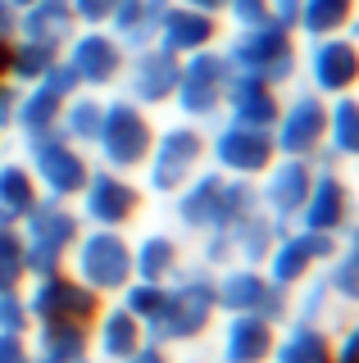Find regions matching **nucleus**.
<instances>
[{
    "label": "nucleus",
    "mask_w": 359,
    "mask_h": 363,
    "mask_svg": "<svg viewBox=\"0 0 359 363\" xmlns=\"http://www.w3.org/2000/svg\"><path fill=\"white\" fill-rule=\"evenodd\" d=\"M300 68L309 77V91L319 96H350L359 86V45L336 32V37H314L300 55Z\"/></svg>",
    "instance_id": "nucleus-14"
},
{
    "label": "nucleus",
    "mask_w": 359,
    "mask_h": 363,
    "mask_svg": "<svg viewBox=\"0 0 359 363\" xmlns=\"http://www.w3.org/2000/svg\"><path fill=\"white\" fill-rule=\"evenodd\" d=\"M173 0H118L114 14H109L105 28L128 45V50H141V45H155V32H160V18Z\"/></svg>",
    "instance_id": "nucleus-27"
},
{
    "label": "nucleus",
    "mask_w": 359,
    "mask_h": 363,
    "mask_svg": "<svg viewBox=\"0 0 359 363\" xmlns=\"http://www.w3.org/2000/svg\"><path fill=\"white\" fill-rule=\"evenodd\" d=\"M177 268H182V245L168 232H145L137 245H132V277L141 281H173Z\"/></svg>",
    "instance_id": "nucleus-28"
},
{
    "label": "nucleus",
    "mask_w": 359,
    "mask_h": 363,
    "mask_svg": "<svg viewBox=\"0 0 359 363\" xmlns=\"http://www.w3.org/2000/svg\"><path fill=\"white\" fill-rule=\"evenodd\" d=\"M23 145H28V159H23V164L32 168L41 196L77 200V191H82L87 177H92V164H87L82 145H73L60 128L32 132V136H23Z\"/></svg>",
    "instance_id": "nucleus-6"
},
{
    "label": "nucleus",
    "mask_w": 359,
    "mask_h": 363,
    "mask_svg": "<svg viewBox=\"0 0 359 363\" xmlns=\"http://www.w3.org/2000/svg\"><path fill=\"white\" fill-rule=\"evenodd\" d=\"M41 200V186L23 159H0V223H18Z\"/></svg>",
    "instance_id": "nucleus-32"
},
{
    "label": "nucleus",
    "mask_w": 359,
    "mask_h": 363,
    "mask_svg": "<svg viewBox=\"0 0 359 363\" xmlns=\"http://www.w3.org/2000/svg\"><path fill=\"white\" fill-rule=\"evenodd\" d=\"M232 73H250V77H264L268 86L282 91L291 77L300 73V50H296V32L277 18H264V23H250V28H237L223 45Z\"/></svg>",
    "instance_id": "nucleus-2"
},
{
    "label": "nucleus",
    "mask_w": 359,
    "mask_h": 363,
    "mask_svg": "<svg viewBox=\"0 0 359 363\" xmlns=\"http://www.w3.org/2000/svg\"><path fill=\"white\" fill-rule=\"evenodd\" d=\"M18 96H23V86H18V82H9V77H0V132H5V128H14Z\"/></svg>",
    "instance_id": "nucleus-45"
},
{
    "label": "nucleus",
    "mask_w": 359,
    "mask_h": 363,
    "mask_svg": "<svg viewBox=\"0 0 359 363\" xmlns=\"http://www.w3.org/2000/svg\"><path fill=\"white\" fill-rule=\"evenodd\" d=\"M223 177L228 173H219V168H200L182 191H173V218L182 232L205 236L223 227Z\"/></svg>",
    "instance_id": "nucleus-19"
},
{
    "label": "nucleus",
    "mask_w": 359,
    "mask_h": 363,
    "mask_svg": "<svg viewBox=\"0 0 359 363\" xmlns=\"http://www.w3.org/2000/svg\"><path fill=\"white\" fill-rule=\"evenodd\" d=\"M60 55H64V50H55V45L14 37V41H9V68H5V77H9V82H18V86H32L55 60H60Z\"/></svg>",
    "instance_id": "nucleus-37"
},
{
    "label": "nucleus",
    "mask_w": 359,
    "mask_h": 363,
    "mask_svg": "<svg viewBox=\"0 0 359 363\" xmlns=\"http://www.w3.org/2000/svg\"><path fill=\"white\" fill-rule=\"evenodd\" d=\"M155 145V123L137 100L118 96L105 100V118L96 132V150H100V168H114V173H137L145 164Z\"/></svg>",
    "instance_id": "nucleus-5"
},
{
    "label": "nucleus",
    "mask_w": 359,
    "mask_h": 363,
    "mask_svg": "<svg viewBox=\"0 0 359 363\" xmlns=\"http://www.w3.org/2000/svg\"><path fill=\"white\" fill-rule=\"evenodd\" d=\"M346 241H336V255L328 259V286L336 300L359 304V223L346 227Z\"/></svg>",
    "instance_id": "nucleus-35"
},
{
    "label": "nucleus",
    "mask_w": 359,
    "mask_h": 363,
    "mask_svg": "<svg viewBox=\"0 0 359 363\" xmlns=\"http://www.w3.org/2000/svg\"><path fill=\"white\" fill-rule=\"evenodd\" d=\"M32 363H60V359H46V354H32Z\"/></svg>",
    "instance_id": "nucleus-51"
},
{
    "label": "nucleus",
    "mask_w": 359,
    "mask_h": 363,
    "mask_svg": "<svg viewBox=\"0 0 359 363\" xmlns=\"http://www.w3.org/2000/svg\"><path fill=\"white\" fill-rule=\"evenodd\" d=\"M336 241L341 236H328V232H305V227H296V232H287L277 236V245L268 250V259H264V272L277 281V286H300V281L309 277V272H319L328 259L336 255Z\"/></svg>",
    "instance_id": "nucleus-12"
},
{
    "label": "nucleus",
    "mask_w": 359,
    "mask_h": 363,
    "mask_svg": "<svg viewBox=\"0 0 359 363\" xmlns=\"http://www.w3.org/2000/svg\"><path fill=\"white\" fill-rule=\"evenodd\" d=\"M28 309H32V327L37 323H82L92 327V318L100 313V295L87 291L73 272H50V277H32L28 291Z\"/></svg>",
    "instance_id": "nucleus-10"
},
{
    "label": "nucleus",
    "mask_w": 359,
    "mask_h": 363,
    "mask_svg": "<svg viewBox=\"0 0 359 363\" xmlns=\"http://www.w3.org/2000/svg\"><path fill=\"white\" fill-rule=\"evenodd\" d=\"M64 60L77 73L82 91H109L128 68V45L109 28H77L64 45Z\"/></svg>",
    "instance_id": "nucleus-9"
},
{
    "label": "nucleus",
    "mask_w": 359,
    "mask_h": 363,
    "mask_svg": "<svg viewBox=\"0 0 359 363\" xmlns=\"http://www.w3.org/2000/svg\"><path fill=\"white\" fill-rule=\"evenodd\" d=\"M123 363H173V359H168V350H164V345L145 340V345L137 350V354H132V359H123Z\"/></svg>",
    "instance_id": "nucleus-48"
},
{
    "label": "nucleus",
    "mask_w": 359,
    "mask_h": 363,
    "mask_svg": "<svg viewBox=\"0 0 359 363\" xmlns=\"http://www.w3.org/2000/svg\"><path fill=\"white\" fill-rule=\"evenodd\" d=\"M69 259H73V277L87 291H96L100 300L118 295L132 281V241L123 236V227H82Z\"/></svg>",
    "instance_id": "nucleus-3"
},
{
    "label": "nucleus",
    "mask_w": 359,
    "mask_h": 363,
    "mask_svg": "<svg viewBox=\"0 0 359 363\" xmlns=\"http://www.w3.org/2000/svg\"><path fill=\"white\" fill-rule=\"evenodd\" d=\"M205 150H209V136L200 132V123H173V128L155 132V145L150 155H145V186L155 191V196H173V191H182L187 182L200 173V164H205Z\"/></svg>",
    "instance_id": "nucleus-4"
},
{
    "label": "nucleus",
    "mask_w": 359,
    "mask_h": 363,
    "mask_svg": "<svg viewBox=\"0 0 359 363\" xmlns=\"http://www.w3.org/2000/svg\"><path fill=\"white\" fill-rule=\"evenodd\" d=\"M92 350L105 363H123V359H132L137 350L145 345V327H141V318L137 313H128L123 304H109V309H100L92 318Z\"/></svg>",
    "instance_id": "nucleus-24"
},
{
    "label": "nucleus",
    "mask_w": 359,
    "mask_h": 363,
    "mask_svg": "<svg viewBox=\"0 0 359 363\" xmlns=\"http://www.w3.org/2000/svg\"><path fill=\"white\" fill-rule=\"evenodd\" d=\"M323 136H328V100L319 91H296L291 100H282V113L273 123L277 155L314 159L323 150Z\"/></svg>",
    "instance_id": "nucleus-13"
},
{
    "label": "nucleus",
    "mask_w": 359,
    "mask_h": 363,
    "mask_svg": "<svg viewBox=\"0 0 359 363\" xmlns=\"http://www.w3.org/2000/svg\"><path fill=\"white\" fill-rule=\"evenodd\" d=\"M268 363H332V336L323 332V323L287 318L277 340H273Z\"/></svg>",
    "instance_id": "nucleus-25"
},
{
    "label": "nucleus",
    "mask_w": 359,
    "mask_h": 363,
    "mask_svg": "<svg viewBox=\"0 0 359 363\" xmlns=\"http://www.w3.org/2000/svg\"><path fill=\"white\" fill-rule=\"evenodd\" d=\"M18 37V5L14 0H0V41Z\"/></svg>",
    "instance_id": "nucleus-47"
},
{
    "label": "nucleus",
    "mask_w": 359,
    "mask_h": 363,
    "mask_svg": "<svg viewBox=\"0 0 359 363\" xmlns=\"http://www.w3.org/2000/svg\"><path fill=\"white\" fill-rule=\"evenodd\" d=\"M0 332H9V336L32 332V309H28L23 291H0Z\"/></svg>",
    "instance_id": "nucleus-41"
},
{
    "label": "nucleus",
    "mask_w": 359,
    "mask_h": 363,
    "mask_svg": "<svg viewBox=\"0 0 359 363\" xmlns=\"http://www.w3.org/2000/svg\"><path fill=\"white\" fill-rule=\"evenodd\" d=\"M273 340H277V327L268 323V318H260V313H228L219 359L223 363H268Z\"/></svg>",
    "instance_id": "nucleus-23"
},
{
    "label": "nucleus",
    "mask_w": 359,
    "mask_h": 363,
    "mask_svg": "<svg viewBox=\"0 0 359 363\" xmlns=\"http://www.w3.org/2000/svg\"><path fill=\"white\" fill-rule=\"evenodd\" d=\"M214 300H219V313H260L273 327H282L291 318V291L277 286L255 264H228L223 268L214 277Z\"/></svg>",
    "instance_id": "nucleus-8"
},
{
    "label": "nucleus",
    "mask_w": 359,
    "mask_h": 363,
    "mask_svg": "<svg viewBox=\"0 0 359 363\" xmlns=\"http://www.w3.org/2000/svg\"><path fill=\"white\" fill-rule=\"evenodd\" d=\"M223 109H228V118H232V123H245V128H264V132H273L277 113H282V91L268 86L264 77L232 73L228 96H223Z\"/></svg>",
    "instance_id": "nucleus-22"
},
{
    "label": "nucleus",
    "mask_w": 359,
    "mask_h": 363,
    "mask_svg": "<svg viewBox=\"0 0 359 363\" xmlns=\"http://www.w3.org/2000/svg\"><path fill=\"white\" fill-rule=\"evenodd\" d=\"M223 14H232L237 28H250V23L273 18V9H268V0H223Z\"/></svg>",
    "instance_id": "nucleus-43"
},
{
    "label": "nucleus",
    "mask_w": 359,
    "mask_h": 363,
    "mask_svg": "<svg viewBox=\"0 0 359 363\" xmlns=\"http://www.w3.org/2000/svg\"><path fill=\"white\" fill-rule=\"evenodd\" d=\"M359 14V0H300L296 9V23H291V32H300V37H336V32L350 28V18Z\"/></svg>",
    "instance_id": "nucleus-30"
},
{
    "label": "nucleus",
    "mask_w": 359,
    "mask_h": 363,
    "mask_svg": "<svg viewBox=\"0 0 359 363\" xmlns=\"http://www.w3.org/2000/svg\"><path fill=\"white\" fill-rule=\"evenodd\" d=\"M355 45H359V41H355Z\"/></svg>",
    "instance_id": "nucleus-54"
},
{
    "label": "nucleus",
    "mask_w": 359,
    "mask_h": 363,
    "mask_svg": "<svg viewBox=\"0 0 359 363\" xmlns=\"http://www.w3.org/2000/svg\"><path fill=\"white\" fill-rule=\"evenodd\" d=\"M32 345L46 359L87 363V354H92V332H87L82 323H37L32 327Z\"/></svg>",
    "instance_id": "nucleus-31"
},
{
    "label": "nucleus",
    "mask_w": 359,
    "mask_h": 363,
    "mask_svg": "<svg viewBox=\"0 0 359 363\" xmlns=\"http://www.w3.org/2000/svg\"><path fill=\"white\" fill-rule=\"evenodd\" d=\"M228 232H232V255H237V264H255V268H260L264 259H268V250L277 245V236L287 232V223H277L273 213L255 209L250 218L232 223Z\"/></svg>",
    "instance_id": "nucleus-29"
},
{
    "label": "nucleus",
    "mask_w": 359,
    "mask_h": 363,
    "mask_svg": "<svg viewBox=\"0 0 359 363\" xmlns=\"http://www.w3.org/2000/svg\"><path fill=\"white\" fill-rule=\"evenodd\" d=\"M177 68H182L177 55L160 50V45H141V50H128V68H123L118 82L128 86V100H137L141 109H155L173 100Z\"/></svg>",
    "instance_id": "nucleus-17"
},
{
    "label": "nucleus",
    "mask_w": 359,
    "mask_h": 363,
    "mask_svg": "<svg viewBox=\"0 0 359 363\" xmlns=\"http://www.w3.org/2000/svg\"><path fill=\"white\" fill-rule=\"evenodd\" d=\"M60 109H64V96L60 91H50L46 82H32L23 86V96H18V113H14V128L32 136V132H46L60 123Z\"/></svg>",
    "instance_id": "nucleus-36"
},
{
    "label": "nucleus",
    "mask_w": 359,
    "mask_h": 363,
    "mask_svg": "<svg viewBox=\"0 0 359 363\" xmlns=\"http://www.w3.org/2000/svg\"><path fill=\"white\" fill-rule=\"evenodd\" d=\"M232 82V64L223 55V45H209V50L187 55L182 68H177V91L168 105H177L187 123H209L223 113V96H228Z\"/></svg>",
    "instance_id": "nucleus-7"
},
{
    "label": "nucleus",
    "mask_w": 359,
    "mask_h": 363,
    "mask_svg": "<svg viewBox=\"0 0 359 363\" xmlns=\"http://www.w3.org/2000/svg\"><path fill=\"white\" fill-rule=\"evenodd\" d=\"M14 5H18V9H23V5H32V0H14Z\"/></svg>",
    "instance_id": "nucleus-52"
},
{
    "label": "nucleus",
    "mask_w": 359,
    "mask_h": 363,
    "mask_svg": "<svg viewBox=\"0 0 359 363\" xmlns=\"http://www.w3.org/2000/svg\"><path fill=\"white\" fill-rule=\"evenodd\" d=\"M296 223L305 227V232L341 236L346 227L355 223V196H350V182L336 173V168H314L309 196H305V204H300Z\"/></svg>",
    "instance_id": "nucleus-16"
},
{
    "label": "nucleus",
    "mask_w": 359,
    "mask_h": 363,
    "mask_svg": "<svg viewBox=\"0 0 359 363\" xmlns=\"http://www.w3.org/2000/svg\"><path fill=\"white\" fill-rule=\"evenodd\" d=\"M23 232L18 223H0V291H23Z\"/></svg>",
    "instance_id": "nucleus-38"
},
{
    "label": "nucleus",
    "mask_w": 359,
    "mask_h": 363,
    "mask_svg": "<svg viewBox=\"0 0 359 363\" xmlns=\"http://www.w3.org/2000/svg\"><path fill=\"white\" fill-rule=\"evenodd\" d=\"M219 313V300H214V268L196 264V268H177L173 281H164V300L155 318L145 323V340L155 345H187V340H200L209 332Z\"/></svg>",
    "instance_id": "nucleus-1"
},
{
    "label": "nucleus",
    "mask_w": 359,
    "mask_h": 363,
    "mask_svg": "<svg viewBox=\"0 0 359 363\" xmlns=\"http://www.w3.org/2000/svg\"><path fill=\"white\" fill-rule=\"evenodd\" d=\"M187 363H200V359H187Z\"/></svg>",
    "instance_id": "nucleus-53"
},
{
    "label": "nucleus",
    "mask_w": 359,
    "mask_h": 363,
    "mask_svg": "<svg viewBox=\"0 0 359 363\" xmlns=\"http://www.w3.org/2000/svg\"><path fill=\"white\" fill-rule=\"evenodd\" d=\"M100 118H105V100L100 91H73L60 109V128L73 145H96V132H100Z\"/></svg>",
    "instance_id": "nucleus-34"
},
{
    "label": "nucleus",
    "mask_w": 359,
    "mask_h": 363,
    "mask_svg": "<svg viewBox=\"0 0 359 363\" xmlns=\"http://www.w3.org/2000/svg\"><path fill=\"white\" fill-rule=\"evenodd\" d=\"M118 295H123L118 304H123L128 313H137L141 327H145V323L155 318V309H160V300H164V281H141V277H132Z\"/></svg>",
    "instance_id": "nucleus-39"
},
{
    "label": "nucleus",
    "mask_w": 359,
    "mask_h": 363,
    "mask_svg": "<svg viewBox=\"0 0 359 363\" xmlns=\"http://www.w3.org/2000/svg\"><path fill=\"white\" fill-rule=\"evenodd\" d=\"M323 150H328L336 164H346V159H359V96H355V91H350V96H332Z\"/></svg>",
    "instance_id": "nucleus-33"
},
{
    "label": "nucleus",
    "mask_w": 359,
    "mask_h": 363,
    "mask_svg": "<svg viewBox=\"0 0 359 363\" xmlns=\"http://www.w3.org/2000/svg\"><path fill=\"white\" fill-rule=\"evenodd\" d=\"M82 213L69 209V200H55V196H41L32 209L18 218V232H23L28 245H46L55 255H69L73 241L82 236Z\"/></svg>",
    "instance_id": "nucleus-20"
},
{
    "label": "nucleus",
    "mask_w": 359,
    "mask_h": 363,
    "mask_svg": "<svg viewBox=\"0 0 359 363\" xmlns=\"http://www.w3.org/2000/svg\"><path fill=\"white\" fill-rule=\"evenodd\" d=\"M69 5H73V18H77V28H105L118 0H69Z\"/></svg>",
    "instance_id": "nucleus-42"
},
{
    "label": "nucleus",
    "mask_w": 359,
    "mask_h": 363,
    "mask_svg": "<svg viewBox=\"0 0 359 363\" xmlns=\"http://www.w3.org/2000/svg\"><path fill=\"white\" fill-rule=\"evenodd\" d=\"M0 363H32L28 336H9V332H0Z\"/></svg>",
    "instance_id": "nucleus-46"
},
{
    "label": "nucleus",
    "mask_w": 359,
    "mask_h": 363,
    "mask_svg": "<svg viewBox=\"0 0 359 363\" xmlns=\"http://www.w3.org/2000/svg\"><path fill=\"white\" fill-rule=\"evenodd\" d=\"M173 5H192V9H205V14H223V0H173Z\"/></svg>",
    "instance_id": "nucleus-50"
},
{
    "label": "nucleus",
    "mask_w": 359,
    "mask_h": 363,
    "mask_svg": "<svg viewBox=\"0 0 359 363\" xmlns=\"http://www.w3.org/2000/svg\"><path fill=\"white\" fill-rule=\"evenodd\" d=\"M73 32H77V18H73L69 0H32V5L18 9V37H28V41L64 50Z\"/></svg>",
    "instance_id": "nucleus-26"
},
{
    "label": "nucleus",
    "mask_w": 359,
    "mask_h": 363,
    "mask_svg": "<svg viewBox=\"0 0 359 363\" xmlns=\"http://www.w3.org/2000/svg\"><path fill=\"white\" fill-rule=\"evenodd\" d=\"M214 155V168L228 177H260L268 164L277 159V145H273V132L264 128H245V123H223V128L209 136V150Z\"/></svg>",
    "instance_id": "nucleus-15"
},
{
    "label": "nucleus",
    "mask_w": 359,
    "mask_h": 363,
    "mask_svg": "<svg viewBox=\"0 0 359 363\" xmlns=\"http://www.w3.org/2000/svg\"><path fill=\"white\" fill-rule=\"evenodd\" d=\"M300 286H305V295H300V300H291V313L296 318H309V323H319L323 313H328V304H332V286H328V272H319V277H309L300 281Z\"/></svg>",
    "instance_id": "nucleus-40"
},
{
    "label": "nucleus",
    "mask_w": 359,
    "mask_h": 363,
    "mask_svg": "<svg viewBox=\"0 0 359 363\" xmlns=\"http://www.w3.org/2000/svg\"><path fill=\"white\" fill-rule=\"evenodd\" d=\"M219 37H223L219 14H205V9H192V5H168L160 18V32H155V45L177 55V60H187L196 50L219 45Z\"/></svg>",
    "instance_id": "nucleus-21"
},
{
    "label": "nucleus",
    "mask_w": 359,
    "mask_h": 363,
    "mask_svg": "<svg viewBox=\"0 0 359 363\" xmlns=\"http://www.w3.org/2000/svg\"><path fill=\"white\" fill-rule=\"evenodd\" d=\"M77 200H82V223L92 227H128L132 218L141 213V186L132 182L128 173H114V168H92V177H87V186L77 191Z\"/></svg>",
    "instance_id": "nucleus-11"
},
{
    "label": "nucleus",
    "mask_w": 359,
    "mask_h": 363,
    "mask_svg": "<svg viewBox=\"0 0 359 363\" xmlns=\"http://www.w3.org/2000/svg\"><path fill=\"white\" fill-rule=\"evenodd\" d=\"M332 363H359V323H350L341 336H332Z\"/></svg>",
    "instance_id": "nucleus-44"
},
{
    "label": "nucleus",
    "mask_w": 359,
    "mask_h": 363,
    "mask_svg": "<svg viewBox=\"0 0 359 363\" xmlns=\"http://www.w3.org/2000/svg\"><path fill=\"white\" fill-rule=\"evenodd\" d=\"M268 9H273V18H277V23H287V28H291V23H296L300 0H268Z\"/></svg>",
    "instance_id": "nucleus-49"
},
{
    "label": "nucleus",
    "mask_w": 359,
    "mask_h": 363,
    "mask_svg": "<svg viewBox=\"0 0 359 363\" xmlns=\"http://www.w3.org/2000/svg\"><path fill=\"white\" fill-rule=\"evenodd\" d=\"M260 204L264 213H273L277 223H296L300 204H305L309 196V182H314V164L309 159H296V155H277L273 164L260 173Z\"/></svg>",
    "instance_id": "nucleus-18"
}]
</instances>
